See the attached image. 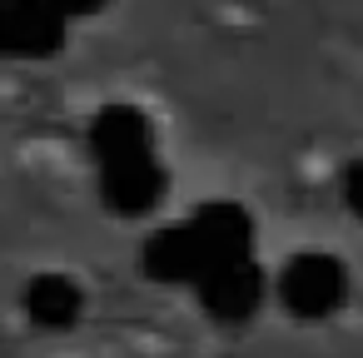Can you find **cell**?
<instances>
[{
    "label": "cell",
    "instance_id": "cell-6",
    "mask_svg": "<svg viewBox=\"0 0 363 358\" xmlns=\"http://www.w3.org/2000/svg\"><path fill=\"white\" fill-rule=\"evenodd\" d=\"M338 199H343V209L363 224V155L348 160V169H343V179H338Z\"/></svg>",
    "mask_w": 363,
    "mask_h": 358
},
{
    "label": "cell",
    "instance_id": "cell-7",
    "mask_svg": "<svg viewBox=\"0 0 363 358\" xmlns=\"http://www.w3.org/2000/svg\"><path fill=\"white\" fill-rule=\"evenodd\" d=\"M40 6L50 11V16H60L65 26H75V21H90V16H100L110 0H40Z\"/></svg>",
    "mask_w": 363,
    "mask_h": 358
},
{
    "label": "cell",
    "instance_id": "cell-2",
    "mask_svg": "<svg viewBox=\"0 0 363 358\" xmlns=\"http://www.w3.org/2000/svg\"><path fill=\"white\" fill-rule=\"evenodd\" d=\"M95 184H100V199H105L110 214L145 219L169 194V169L160 160V145H145V150H125V155L95 160Z\"/></svg>",
    "mask_w": 363,
    "mask_h": 358
},
{
    "label": "cell",
    "instance_id": "cell-5",
    "mask_svg": "<svg viewBox=\"0 0 363 358\" xmlns=\"http://www.w3.org/2000/svg\"><path fill=\"white\" fill-rule=\"evenodd\" d=\"M70 26L40 0H0V60H45L65 45Z\"/></svg>",
    "mask_w": 363,
    "mask_h": 358
},
{
    "label": "cell",
    "instance_id": "cell-3",
    "mask_svg": "<svg viewBox=\"0 0 363 358\" xmlns=\"http://www.w3.org/2000/svg\"><path fill=\"white\" fill-rule=\"evenodd\" d=\"M189 289H194L199 308L214 323H229V328L249 323L264 308V298H269V279H264V269H259L254 254H239V259H224V264L204 269Z\"/></svg>",
    "mask_w": 363,
    "mask_h": 358
},
{
    "label": "cell",
    "instance_id": "cell-1",
    "mask_svg": "<svg viewBox=\"0 0 363 358\" xmlns=\"http://www.w3.org/2000/svg\"><path fill=\"white\" fill-rule=\"evenodd\" d=\"M274 298L284 303V313H294L298 323H328L353 289V274L338 254L328 249H298L279 264V274L269 279Z\"/></svg>",
    "mask_w": 363,
    "mask_h": 358
},
{
    "label": "cell",
    "instance_id": "cell-4",
    "mask_svg": "<svg viewBox=\"0 0 363 358\" xmlns=\"http://www.w3.org/2000/svg\"><path fill=\"white\" fill-rule=\"evenodd\" d=\"M85 303L90 298H85L80 279L65 274V269H40L21 289V313H26V323L35 333H70V328H80Z\"/></svg>",
    "mask_w": 363,
    "mask_h": 358
}]
</instances>
